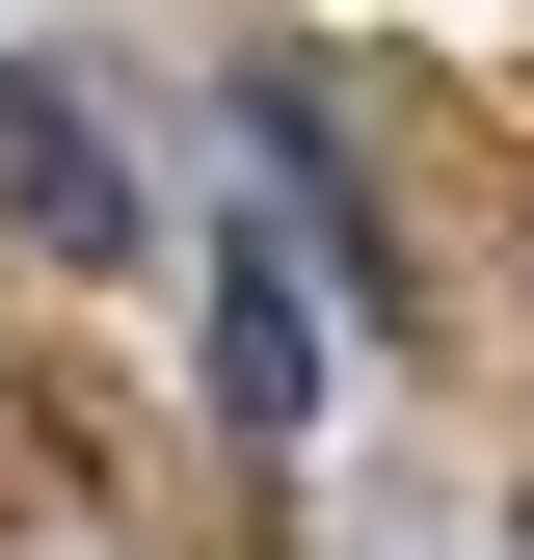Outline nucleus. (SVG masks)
<instances>
[{"instance_id": "nucleus-1", "label": "nucleus", "mask_w": 534, "mask_h": 560, "mask_svg": "<svg viewBox=\"0 0 534 560\" xmlns=\"http://www.w3.org/2000/svg\"><path fill=\"white\" fill-rule=\"evenodd\" d=\"M0 214H27L54 267H134V161H107V107L27 81V54H0Z\"/></svg>"}, {"instance_id": "nucleus-2", "label": "nucleus", "mask_w": 534, "mask_h": 560, "mask_svg": "<svg viewBox=\"0 0 534 560\" xmlns=\"http://www.w3.org/2000/svg\"><path fill=\"white\" fill-rule=\"evenodd\" d=\"M214 428H294V267L214 241Z\"/></svg>"}]
</instances>
